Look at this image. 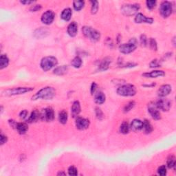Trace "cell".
Wrapping results in <instances>:
<instances>
[{"mask_svg":"<svg viewBox=\"0 0 176 176\" xmlns=\"http://www.w3.org/2000/svg\"><path fill=\"white\" fill-rule=\"evenodd\" d=\"M56 94V91L52 87H45V88L41 89L40 90L37 91L35 95L32 97V100L35 101L38 99L43 100H50L54 97Z\"/></svg>","mask_w":176,"mask_h":176,"instance_id":"6da1fadb","label":"cell"},{"mask_svg":"<svg viewBox=\"0 0 176 176\" xmlns=\"http://www.w3.org/2000/svg\"><path fill=\"white\" fill-rule=\"evenodd\" d=\"M33 88H28V87H20V88H14L12 89H8V90L2 91V96H10L15 95H20L27 92L33 91Z\"/></svg>","mask_w":176,"mask_h":176,"instance_id":"7a4b0ae2","label":"cell"},{"mask_svg":"<svg viewBox=\"0 0 176 176\" xmlns=\"http://www.w3.org/2000/svg\"><path fill=\"white\" fill-rule=\"evenodd\" d=\"M58 64V60L54 57H46L43 58L41 61L40 66L42 70L45 72L50 70L52 68L56 66Z\"/></svg>","mask_w":176,"mask_h":176,"instance_id":"3957f363","label":"cell"},{"mask_svg":"<svg viewBox=\"0 0 176 176\" xmlns=\"http://www.w3.org/2000/svg\"><path fill=\"white\" fill-rule=\"evenodd\" d=\"M117 94L122 96H133L136 94V88L131 84L123 85L118 88Z\"/></svg>","mask_w":176,"mask_h":176,"instance_id":"277c9868","label":"cell"},{"mask_svg":"<svg viewBox=\"0 0 176 176\" xmlns=\"http://www.w3.org/2000/svg\"><path fill=\"white\" fill-rule=\"evenodd\" d=\"M82 32L85 37L91 39L93 41H98L101 38V34L98 30L90 26H84L82 28Z\"/></svg>","mask_w":176,"mask_h":176,"instance_id":"5b68a950","label":"cell"},{"mask_svg":"<svg viewBox=\"0 0 176 176\" xmlns=\"http://www.w3.org/2000/svg\"><path fill=\"white\" fill-rule=\"evenodd\" d=\"M138 42L135 38L131 39L127 43L121 44L119 46V50L123 54H129L137 48Z\"/></svg>","mask_w":176,"mask_h":176,"instance_id":"8992f818","label":"cell"},{"mask_svg":"<svg viewBox=\"0 0 176 176\" xmlns=\"http://www.w3.org/2000/svg\"><path fill=\"white\" fill-rule=\"evenodd\" d=\"M140 9L139 4H125L121 8V11L126 16H133L136 15Z\"/></svg>","mask_w":176,"mask_h":176,"instance_id":"52a82bcc","label":"cell"},{"mask_svg":"<svg viewBox=\"0 0 176 176\" xmlns=\"http://www.w3.org/2000/svg\"><path fill=\"white\" fill-rule=\"evenodd\" d=\"M173 11V6L171 2L164 1L162 2L160 6V12L162 17L167 18L171 15Z\"/></svg>","mask_w":176,"mask_h":176,"instance_id":"ba28073f","label":"cell"},{"mask_svg":"<svg viewBox=\"0 0 176 176\" xmlns=\"http://www.w3.org/2000/svg\"><path fill=\"white\" fill-rule=\"evenodd\" d=\"M54 119V112L52 107H47L41 113V119L47 122L52 121Z\"/></svg>","mask_w":176,"mask_h":176,"instance_id":"9c48e42d","label":"cell"},{"mask_svg":"<svg viewBox=\"0 0 176 176\" xmlns=\"http://www.w3.org/2000/svg\"><path fill=\"white\" fill-rule=\"evenodd\" d=\"M55 18V14L52 10H47L42 15L41 20L42 23L46 25H50L54 22Z\"/></svg>","mask_w":176,"mask_h":176,"instance_id":"30bf717a","label":"cell"},{"mask_svg":"<svg viewBox=\"0 0 176 176\" xmlns=\"http://www.w3.org/2000/svg\"><path fill=\"white\" fill-rule=\"evenodd\" d=\"M155 105H156L157 109L162 110V111L163 112L169 111L171 108V105L169 100L163 98L159 99L158 101L155 103Z\"/></svg>","mask_w":176,"mask_h":176,"instance_id":"8fae6325","label":"cell"},{"mask_svg":"<svg viewBox=\"0 0 176 176\" xmlns=\"http://www.w3.org/2000/svg\"><path fill=\"white\" fill-rule=\"evenodd\" d=\"M90 120L85 118L78 117L76 120V127L79 130H85L90 126Z\"/></svg>","mask_w":176,"mask_h":176,"instance_id":"7c38bea8","label":"cell"},{"mask_svg":"<svg viewBox=\"0 0 176 176\" xmlns=\"http://www.w3.org/2000/svg\"><path fill=\"white\" fill-rule=\"evenodd\" d=\"M134 21L136 23H153L154 22V19L153 18L150 17H147L145 15H144L142 13H138L137 15H136Z\"/></svg>","mask_w":176,"mask_h":176,"instance_id":"4fadbf2b","label":"cell"},{"mask_svg":"<svg viewBox=\"0 0 176 176\" xmlns=\"http://www.w3.org/2000/svg\"><path fill=\"white\" fill-rule=\"evenodd\" d=\"M148 112L154 120H158L161 119V114H160V112L158 111V109L157 108L155 104L149 105L148 107Z\"/></svg>","mask_w":176,"mask_h":176,"instance_id":"5bb4252c","label":"cell"},{"mask_svg":"<svg viewBox=\"0 0 176 176\" xmlns=\"http://www.w3.org/2000/svg\"><path fill=\"white\" fill-rule=\"evenodd\" d=\"M50 34V30L48 28L41 27L36 29L34 32V36L36 39H43L46 37Z\"/></svg>","mask_w":176,"mask_h":176,"instance_id":"9a60e30c","label":"cell"},{"mask_svg":"<svg viewBox=\"0 0 176 176\" xmlns=\"http://www.w3.org/2000/svg\"><path fill=\"white\" fill-rule=\"evenodd\" d=\"M172 88L170 85H162L157 90V95L160 97H165L171 92Z\"/></svg>","mask_w":176,"mask_h":176,"instance_id":"2e32d148","label":"cell"},{"mask_svg":"<svg viewBox=\"0 0 176 176\" xmlns=\"http://www.w3.org/2000/svg\"><path fill=\"white\" fill-rule=\"evenodd\" d=\"M165 75V72L162 70H154L150 72H146L143 74L144 77L146 78H157L164 77Z\"/></svg>","mask_w":176,"mask_h":176,"instance_id":"e0dca14e","label":"cell"},{"mask_svg":"<svg viewBox=\"0 0 176 176\" xmlns=\"http://www.w3.org/2000/svg\"><path fill=\"white\" fill-rule=\"evenodd\" d=\"M143 122L139 119H134L132 120L129 125L130 129L133 131H139L143 129Z\"/></svg>","mask_w":176,"mask_h":176,"instance_id":"ac0fdd59","label":"cell"},{"mask_svg":"<svg viewBox=\"0 0 176 176\" xmlns=\"http://www.w3.org/2000/svg\"><path fill=\"white\" fill-rule=\"evenodd\" d=\"M67 34L72 37H74L77 35L78 33V25L75 22H71L67 26Z\"/></svg>","mask_w":176,"mask_h":176,"instance_id":"d6986e66","label":"cell"},{"mask_svg":"<svg viewBox=\"0 0 176 176\" xmlns=\"http://www.w3.org/2000/svg\"><path fill=\"white\" fill-rule=\"evenodd\" d=\"M71 112L73 117H77L81 112V104L78 101H76L73 102L72 107H71Z\"/></svg>","mask_w":176,"mask_h":176,"instance_id":"ffe728a7","label":"cell"},{"mask_svg":"<svg viewBox=\"0 0 176 176\" xmlns=\"http://www.w3.org/2000/svg\"><path fill=\"white\" fill-rule=\"evenodd\" d=\"M39 119H41V113L39 112L37 110H34L28 119L27 122L29 123H35Z\"/></svg>","mask_w":176,"mask_h":176,"instance_id":"44dd1931","label":"cell"},{"mask_svg":"<svg viewBox=\"0 0 176 176\" xmlns=\"http://www.w3.org/2000/svg\"><path fill=\"white\" fill-rule=\"evenodd\" d=\"M16 129L17 130L18 133L19 134H25V133L27 132V131L28 130V127L26 123H17L16 125Z\"/></svg>","mask_w":176,"mask_h":176,"instance_id":"7402d4cb","label":"cell"},{"mask_svg":"<svg viewBox=\"0 0 176 176\" xmlns=\"http://www.w3.org/2000/svg\"><path fill=\"white\" fill-rule=\"evenodd\" d=\"M72 15V10L68 8V9H65L63 10L61 14V17L63 20L65 21V22H68V21L70 20Z\"/></svg>","mask_w":176,"mask_h":176,"instance_id":"603a6c76","label":"cell"},{"mask_svg":"<svg viewBox=\"0 0 176 176\" xmlns=\"http://www.w3.org/2000/svg\"><path fill=\"white\" fill-rule=\"evenodd\" d=\"M68 71V67L67 65H61V66L57 67L54 70V74L58 76H62L67 74Z\"/></svg>","mask_w":176,"mask_h":176,"instance_id":"cb8c5ba5","label":"cell"},{"mask_svg":"<svg viewBox=\"0 0 176 176\" xmlns=\"http://www.w3.org/2000/svg\"><path fill=\"white\" fill-rule=\"evenodd\" d=\"M105 99H106L105 95L104 93L102 92V91H98V92H97L96 94L95 97H94L95 102L98 105L104 103L105 101Z\"/></svg>","mask_w":176,"mask_h":176,"instance_id":"d4e9b609","label":"cell"},{"mask_svg":"<svg viewBox=\"0 0 176 176\" xmlns=\"http://www.w3.org/2000/svg\"><path fill=\"white\" fill-rule=\"evenodd\" d=\"M143 129L144 130V132L146 134H149L153 131V126L151 124V123L147 120H144L143 121Z\"/></svg>","mask_w":176,"mask_h":176,"instance_id":"484cf974","label":"cell"},{"mask_svg":"<svg viewBox=\"0 0 176 176\" xmlns=\"http://www.w3.org/2000/svg\"><path fill=\"white\" fill-rule=\"evenodd\" d=\"M112 63V59L110 58L107 57L104 59L102 61H101V64L99 65V70L101 71H104V70H107L108 69L109 64Z\"/></svg>","mask_w":176,"mask_h":176,"instance_id":"4316f807","label":"cell"},{"mask_svg":"<svg viewBox=\"0 0 176 176\" xmlns=\"http://www.w3.org/2000/svg\"><path fill=\"white\" fill-rule=\"evenodd\" d=\"M9 64V59L6 54H2L0 57V69L3 70Z\"/></svg>","mask_w":176,"mask_h":176,"instance_id":"83f0119b","label":"cell"},{"mask_svg":"<svg viewBox=\"0 0 176 176\" xmlns=\"http://www.w3.org/2000/svg\"><path fill=\"white\" fill-rule=\"evenodd\" d=\"M67 119H68L67 112L65 111V110H62L61 112H59V120L60 123H61L63 125L66 124L67 122Z\"/></svg>","mask_w":176,"mask_h":176,"instance_id":"f1b7e54d","label":"cell"},{"mask_svg":"<svg viewBox=\"0 0 176 176\" xmlns=\"http://www.w3.org/2000/svg\"><path fill=\"white\" fill-rule=\"evenodd\" d=\"M84 6H85V2L84 1L77 0V1L73 2V7L77 11H79L81 9H83Z\"/></svg>","mask_w":176,"mask_h":176,"instance_id":"f546056e","label":"cell"},{"mask_svg":"<svg viewBox=\"0 0 176 176\" xmlns=\"http://www.w3.org/2000/svg\"><path fill=\"white\" fill-rule=\"evenodd\" d=\"M130 127L129 125L127 122H123L120 127V133H123V134H127L129 131Z\"/></svg>","mask_w":176,"mask_h":176,"instance_id":"4dcf8cb0","label":"cell"},{"mask_svg":"<svg viewBox=\"0 0 176 176\" xmlns=\"http://www.w3.org/2000/svg\"><path fill=\"white\" fill-rule=\"evenodd\" d=\"M82 59L79 57H76L72 61V63H71L72 66L75 68H79L82 65Z\"/></svg>","mask_w":176,"mask_h":176,"instance_id":"1f68e13d","label":"cell"},{"mask_svg":"<svg viewBox=\"0 0 176 176\" xmlns=\"http://www.w3.org/2000/svg\"><path fill=\"white\" fill-rule=\"evenodd\" d=\"M167 167L169 168V169H173L175 167L176 164V161H175V157L174 156H170L169 157V158L167 160Z\"/></svg>","mask_w":176,"mask_h":176,"instance_id":"d6a6232c","label":"cell"},{"mask_svg":"<svg viewBox=\"0 0 176 176\" xmlns=\"http://www.w3.org/2000/svg\"><path fill=\"white\" fill-rule=\"evenodd\" d=\"M135 102L134 101H130L127 104H126V105L124 107V109H123V111H124L125 113H127L129 112V111H131V109H132L133 107L135 106Z\"/></svg>","mask_w":176,"mask_h":176,"instance_id":"836d02e7","label":"cell"},{"mask_svg":"<svg viewBox=\"0 0 176 176\" xmlns=\"http://www.w3.org/2000/svg\"><path fill=\"white\" fill-rule=\"evenodd\" d=\"M91 11L92 14H96L98 10V2L97 1H91Z\"/></svg>","mask_w":176,"mask_h":176,"instance_id":"e575fe53","label":"cell"},{"mask_svg":"<svg viewBox=\"0 0 176 176\" xmlns=\"http://www.w3.org/2000/svg\"><path fill=\"white\" fill-rule=\"evenodd\" d=\"M149 46H150V48L153 50H155V51L157 50V42L154 39L151 38L150 39H149Z\"/></svg>","mask_w":176,"mask_h":176,"instance_id":"d590c367","label":"cell"},{"mask_svg":"<svg viewBox=\"0 0 176 176\" xmlns=\"http://www.w3.org/2000/svg\"><path fill=\"white\" fill-rule=\"evenodd\" d=\"M167 167L164 166V165H162V166H160L158 169H157V173L160 175H162V176H164L167 175Z\"/></svg>","mask_w":176,"mask_h":176,"instance_id":"8d00e7d4","label":"cell"},{"mask_svg":"<svg viewBox=\"0 0 176 176\" xmlns=\"http://www.w3.org/2000/svg\"><path fill=\"white\" fill-rule=\"evenodd\" d=\"M156 1H154V0H148V1L146 2L147 7L149 10H152L156 7Z\"/></svg>","mask_w":176,"mask_h":176,"instance_id":"74e56055","label":"cell"},{"mask_svg":"<svg viewBox=\"0 0 176 176\" xmlns=\"http://www.w3.org/2000/svg\"><path fill=\"white\" fill-rule=\"evenodd\" d=\"M95 113H96V116L97 119L100 120H102V119L104 118V114H103V112H102V110L101 109L98 108V107H96L95 109Z\"/></svg>","mask_w":176,"mask_h":176,"instance_id":"f35d334b","label":"cell"},{"mask_svg":"<svg viewBox=\"0 0 176 176\" xmlns=\"http://www.w3.org/2000/svg\"><path fill=\"white\" fill-rule=\"evenodd\" d=\"M68 174L70 175H72V176H76L78 175V170L76 167L71 166L69 167L68 169Z\"/></svg>","mask_w":176,"mask_h":176,"instance_id":"ab89813d","label":"cell"},{"mask_svg":"<svg viewBox=\"0 0 176 176\" xmlns=\"http://www.w3.org/2000/svg\"><path fill=\"white\" fill-rule=\"evenodd\" d=\"M140 41L141 45L143 46L146 47L147 46V44H148V39L147 38L146 35H142L140 36Z\"/></svg>","mask_w":176,"mask_h":176,"instance_id":"60d3db41","label":"cell"},{"mask_svg":"<svg viewBox=\"0 0 176 176\" xmlns=\"http://www.w3.org/2000/svg\"><path fill=\"white\" fill-rule=\"evenodd\" d=\"M161 66V63L157 59H154L150 63L151 67H158Z\"/></svg>","mask_w":176,"mask_h":176,"instance_id":"b9f144b4","label":"cell"},{"mask_svg":"<svg viewBox=\"0 0 176 176\" xmlns=\"http://www.w3.org/2000/svg\"><path fill=\"white\" fill-rule=\"evenodd\" d=\"M7 140H8V138L6 137V136L1 133V135H0V144H1V145H3L4 144L6 143Z\"/></svg>","mask_w":176,"mask_h":176,"instance_id":"7bdbcfd3","label":"cell"},{"mask_svg":"<svg viewBox=\"0 0 176 176\" xmlns=\"http://www.w3.org/2000/svg\"><path fill=\"white\" fill-rule=\"evenodd\" d=\"M28 114V112L27 110H23V111L20 112L19 117L22 119H26V118H27Z\"/></svg>","mask_w":176,"mask_h":176,"instance_id":"ee69618b","label":"cell"},{"mask_svg":"<svg viewBox=\"0 0 176 176\" xmlns=\"http://www.w3.org/2000/svg\"><path fill=\"white\" fill-rule=\"evenodd\" d=\"M41 9V5H35V6H33L30 8V11L32 12H36L39 11Z\"/></svg>","mask_w":176,"mask_h":176,"instance_id":"f6af8a7d","label":"cell"},{"mask_svg":"<svg viewBox=\"0 0 176 176\" xmlns=\"http://www.w3.org/2000/svg\"><path fill=\"white\" fill-rule=\"evenodd\" d=\"M97 89V84L96 83L93 82L91 83V94H94L95 93V91Z\"/></svg>","mask_w":176,"mask_h":176,"instance_id":"bcb514c9","label":"cell"},{"mask_svg":"<svg viewBox=\"0 0 176 176\" xmlns=\"http://www.w3.org/2000/svg\"><path fill=\"white\" fill-rule=\"evenodd\" d=\"M21 3H22V4L29 5V4H33L34 2H33V1H21Z\"/></svg>","mask_w":176,"mask_h":176,"instance_id":"7dc6e473","label":"cell"},{"mask_svg":"<svg viewBox=\"0 0 176 176\" xmlns=\"http://www.w3.org/2000/svg\"><path fill=\"white\" fill-rule=\"evenodd\" d=\"M65 175V173H63V172H59V173H58V175Z\"/></svg>","mask_w":176,"mask_h":176,"instance_id":"c3c4849f","label":"cell"}]
</instances>
